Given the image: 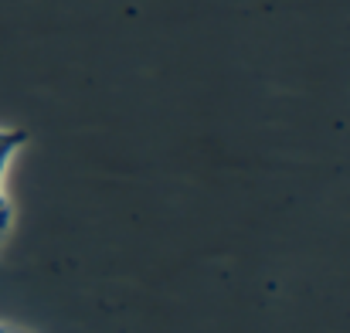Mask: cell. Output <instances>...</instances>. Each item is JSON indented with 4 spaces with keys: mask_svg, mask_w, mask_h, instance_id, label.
<instances>
[{
    "mask_svg": "<svg viewBox=\"0 0 350 333\" xmlns=\"http://www.w3.org/2000/svg\"><path fill=\"white\" fill-rule=\"evenodd\" d=\"M21 143H24L21 133L0 129V241H3L7 224H10V208H7V198H3V170H7V163H10V157H14V150H17Z\"/></svg>",
    "mask_w": 350,
    "mask_h": 333,
    "instance_id": "6da1fadb",
    "label": "cell"
}]
</instances>
